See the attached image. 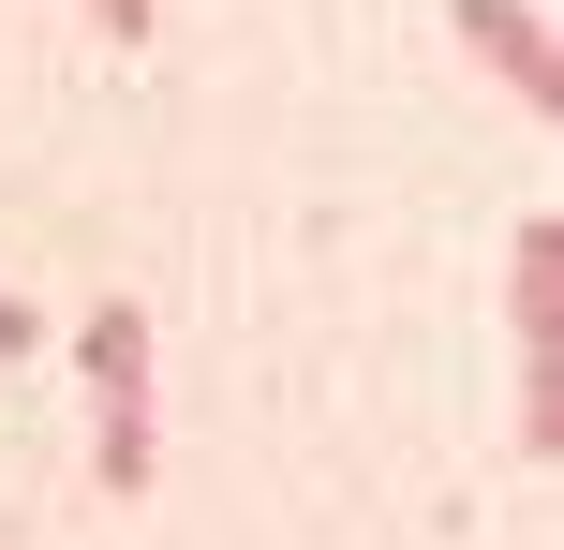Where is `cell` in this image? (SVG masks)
Here are the masks:
<instances>
[{
    "mask_svg": "<svg viewBox=\"0 0 564 550\" xmlns=\"http://www.w3.org/2000/svg\"><path fill=\"white\" fill-rule=\"evenodd\" d=\"M460 45H476L490 75L520 89V119H564V45H550L535 0H460Z\"/></svg>",
    "mask_w": 564,
    "mask_h": 550,
    "instance_id": "1",
    "label": "cell"
},
{
    "mask_svg": "<svg viewBox=\"0 0 564 550\" xmlns=\"http://www.w3.org/2000/svg\"><path fill=\"white\" fill-rule=\"evenodd\" d=\"M75 373H89V387H149V313H134V298L75 313Z\"/></svg>",
    "mask_w": 564,
    "mask_h": 550,
    "instance_id": "2",
    "label": "cell"
},
{
    "mask_svg": "<svg viewBox=\"0 0 564 550\" xmlns=\"http://www.w3.org/2000/svg\"><path fill=\"white\" fill-rule=\"evenodd\" d=\"M89 476H105L119 506L149 492V387H105V446H89Z\"/></svg>",
    "mask_w": 564,
    "mask_h": 550,
    "instance_id": "3",
    "label": "cell"
},
{
    "mask_svg": "<svg viewBox=\"0 0 564 550\" xmlns=\"http://www.w3.org/2000/svg\"><path fill=\"white\" fill-rule=\"evenodd\" d=\"M506 298H520V343L550 357V224H520V238H506Z\"/></svg>",
    "mask_w": 564,
    "mask_h": 550,
    "instance_id": "4",
    "label": "cell"
},
{
    "mask_svg": "<svg viewBox=\"0 0 564 550\" xmlns=\"http://www.w3.org/2000/svg\"><path fill=\"white\" fill-rule=\"evenodd\" d=\"M89 30H105V45H149V30H164V0H89Z\"/></svg>",
    "mask_w": 564,
    "mask_h": 550,
    "instance_id": "5",
    "label": "cell"
},
{
    "mask_svg": "<svg viewBox=\"0 0 564 550\" xmlns=\"http://www.w3.org/2000/svg\"><path fill=\"white\" fill-rule=\"evenodd\" d=\"M45 343V313H30V298H0V357H30Z\"/></svg>",
    "mask_w": 564,
    "mask_h": 550,
    "instance_id": "6",
    "label": "cell"
}]
</instances>
